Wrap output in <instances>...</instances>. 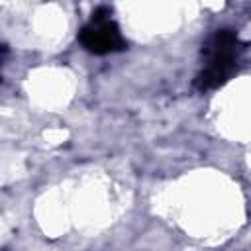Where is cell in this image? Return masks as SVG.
<instances>
[{
	"label": "cell",
	"instance_id": "7a4b0ae2",
	"mask_svg": "<svg viewBox=\"0 0 251 251\" xmlns=\"http://www.w3.org/2000/svg\"><path fill=\"white\" fill-rule=\"evenodd\" d=\"M78 41L94 55H106L126 47V39L122 37L118 24L110 18L108 8H100L92 14V20L80 29Z\"/></svg>",
	"mask_w": 251,
	"mask_h": 251
},
{
	"label": "cell",
	"instance_id": "6da1fadb",
	"mask_svg": "<svg viewBox=\"0 0 251 251\" xmlns=\"http://www.w3.org/2000/svg\"><path fill=\"white\" fill-rule=\"evenodd\" d=\"M239 53H241V43L237 35L229 29L218 31L204 47L206 65L196 78V86L200 90H208L226 82L235 71Z\"/></svg>",
	"mask_w": 251,
	"mask_h": 251
}]
</instances>
